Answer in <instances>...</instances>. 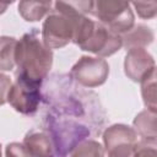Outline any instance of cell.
<instances>
[{"label":"cell","instance_id":"cell-9","mask_svg":"<svg viewBox=\"0 0 157 157\" xmlns=\"http://www.w3.org/2000/svg\"><path fill=\"white\" fill-rule=\"evenodd\" d=\"M23 146L32 157H53L55 150L50 136L43 130H31L23 139Z\"/></svg>","mask_w":157,"mask_h":157},{"label":"cell","instance_id":"cell-16","mask_svg":"<svg viewBox=\"0 0 157 157\" xmlns=\"http://www.w3.org/2000/svg\"><path fill=\"white\" fill-rule=\"evenodd\" d=\"M141 18H153L157 13V1H148V2H131Z\"/></svg>","mask_w":157,"mask_h":157},{"label":"cell","instance_id":"cell-1","mask_svg":"<svg viewBox=\"0 0 157 157\" xmlns=\"http://www.w3.org/2000/svg\"><path fill=\"white\" fill-rule=\"evenodd\" d=\"M52 65L53 52L39 38L37 28H32L17 40L15 53L17 76L42 83L48 76Z\"/></svg>","mask_w":157,"mask_h":157},{"label":"cell","instance_id":"cell-4","mask_svg":"<svg viewBox=\"0 0 157 157\" xmlns=\"http://www.w3.org/2000/svg\"><path fill=\"white\" fill-rule=\"evenodd\" d=\"M91 16L114 33L123 34L135 25V16L130 2L114 0L92 1Z\"/></svg>","mask_w":157,"mask_h":157},{"label":"cell","instance_id":"cell-11","mask_svg":"<svg viewBox=\"0 0 157 157\" xmlns=\"http://www.w3.org/2000/svg\"><path fill=\"white\" fill-rule=\"evenodd\" d=\"M123 47L129 50L132 48H146L155 39L153 31L145 25H134L128 32L120 34Z\"/></svg>","mask_w":157,"mask_h":157},{"label":"cell","instance_id":"cell-2","mask_svg":"<svg viewBox=\"0 0 157 157\" xmlns=\"http://www.w3.org/2000/svg\"><path fill=\"white\" fill-rule=\"evenodd\" d=\"M72 43L78 45L81 50L93 53L98 58L110 56L123 47L120 34L112 32L86 15H81L76 22Z\"/></svg>","mask_w":157,"mask_h":157},{"label":"cell","instance_id":"cell-3","mask_svg":"<svg viewBox=\"0 0 157 157\" xmlns=\"http://www.w3.org/2000/svg\"><path fill=\"white\" fill-rule=\"evenodd\" d=\"M44 131L50 136L55 153L60 157H67L91 135V129L87 124L52 113H47Z\"/></svg>","mask_w":157,"mask_h":157},{"label":"cell","instance_id":"cell-8","mask_svg":"<svg viewBox=\"0 0 157 157\" xmlns=\"http://www.w3.org/2000/svg\"><path fill=\"white\" fill-rule=\"evenodd\" d=\"M155 70V59L146 50V48H132L126 50L124 59V71L131 81L141 82Z\"/></svg>","mask_w":157,"mask_h":157},{"label":"cell","instance_id":"cell-18","mask_svg":"<svg viewBox=\"0 0 157 157\" xmlns=\"http://www.w3.org/2000/svg\"><path fill=\"white\" fill-rule=\"evenodd\" d=\"M132 157H157L156 145H150L140 141Z\"/></svg>","mask_w":157,"mask_h":157},{"label":"cell","instance_id":"cell-21","mask_svg":"<svg viewBox=\"0 0 157 157\" xmlns=\"http://www.w3.org/2000/svg\"><path fill=\"white\" fill-rule=\"evenodd\" d=\"M0 157H2V155H1V144H0Z\"/></svg>","mask_w":157,"mask_h":157},{"label":"cell","instance_id":"cell-13","mask_svg":"<svg viewBox=\"0 0 157 157\" xmlns=\"http://www.w3.org/2000/svg\"><path fill=\"white\" fill-rule=\"evenodd\" d=\"M17 39L9 36L0 37V71H11L15 67Z\"/></svg>","mask_w":157,"mask_h":157},{"label":"cell","instance_id":"cell-10","mask_svg":"<svg viewBox=\"0 0 157 157\" xmlns=\"http://www.w3.org/2000/svg\"><path fill=\"white\" fill-rule=\"evenodd\" d=\"M134 130L141 137V142L156 145L157 142V112L145 109L134 119Z\"/></svg>","mask_w":157,"mask_h":157},{"label":"cell","instance_id":"cell-15","mask_svg":"<svg viewBox=\"0 0 157 157\" xmlns=\"http://www.w3.org/2000/svg\"><path fill=\"white\" fill-rule=\"evenodd\" d=\"M69 157H105V152L98 141L85 140L69 155Z\"/></svg>","mask_w":157,"mask_h":157},{"label":"cell","instance_id":"cell-20","mask_svg":"<svg viewBox=\"0 0 157 157\" xmlns=\"http://www.w3.org/2000/svg\"><path fill=\"white\" fill-rule=\"evenodd\" d=\"M9 5H10L9 2H0V15L6 11V9L9 7Z\"/></svg>","mask_w":157,"mask_h":157},{"label":"cell","instance_id":"cell-12","mask_svg":"<svg viewBox=\"0 0 157 157\" xmlns=\"http://www.w3.org/2000/svg\"><path fill=\"white\" fill-rule=\"evenodd\" d=\"M52 1H20L18 13L27 22H36L42 20L52 11Z\"/></svg>","mask_w":157,"mask_h":157},{"label":"cell","instance_id":"cell-5","mask_svg":"<svg viewBox=\"0 0 157 157\" xmlns=\"http://www.w3.org/2000/svg\"><path fill=\"white\" fill-rule=\"evenodd\" d=\"M42 83L17 76L7 93V102L18 113L25 115L34 114L42 101Z\"/></svg>","mask_w":157,"mask_h":157},{"label":"cell","instance_id":"cell-19","mask_svg":"<svg viewBox=\"0 0 157 157\" xmlns=\"http://www.w3.org/2000/svg\"><path fill=\"white\" fill-rule=\"evenodd\" d=\"M11 85H12V81L10 76L0 72V105L7 102V93H9Z\"/></svg>","mask_w":157,"mask_h":157},{"label":"cell","instance_id":"cell-6","mask_svg":"<svg viewBox=\"0 0 157 157\" xmlns=\"http://www.w3.org/2000/svg\"><path fill=\"white\" fill-rule=\"evenodd\" d=\"M109 75V65L103 58L81 56L70 70V78L86 88L103 85Z\"/></svg>","mask_w":157,"mask_h":157},{"label":"cell","instance_id":"cell-14","mask_svg":"<svg viewBox=\"0 0 157 157\" xmlns=\"http://www.w3.org/2000/svg\"><path fill=\"white\" fill-rule=\"evenodd\" d=\"M141 94L146 109L157 112V101H156V70L145 77L141 82Z\"/></svg>","mask_w":157,"mask_h":157},{"label":"cell","instance_id":"cell-17","mask_svg":"<svg viewBox=\"0 0 157 157\" xmlns=\"http://www.w3.org/2000/svg\"><path fill=\"white\" fill-rule=\"evenodd\" d=\"M5 157H32L23 144L20 142H11L5 148Z\"/></svg>","mask_w":157,"mask_h":157},{"label":"cell","instance_id":"cell-7","mask_svg":"<svg viewBox=\"0 0 157 157\" xmlns=\"http://www.w3.org/2000/svg\"><path fill=\"white\" fill-rule=\"evenodd\" d=\"M103 145L108 157H132L139 140L131 126L113 124L103 132Z\"/></svg>","mask_w":157,"mask_h":157}]
</instances>
